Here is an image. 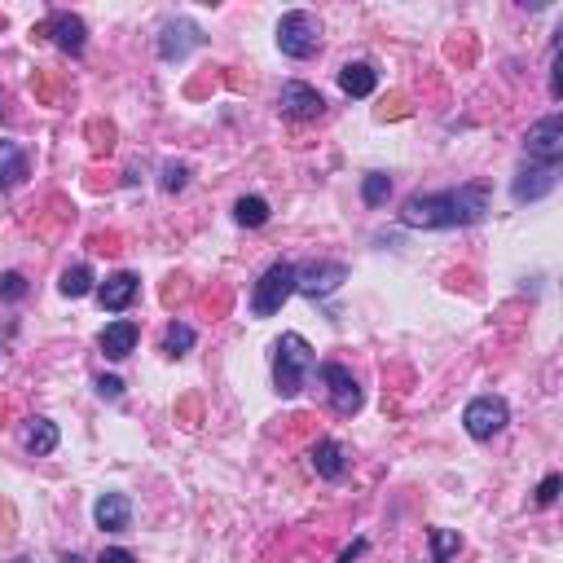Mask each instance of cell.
I'll return each mask as SVG.
<instances>
[{"label": "cell", "mask_w": 563, "mask_h": 563, "mask_svg": "<svg viewBox=\"0 0 563 563\" xmlns=\"http://www.w3.org/2000/svg\"><path fill=\"white\" fill-rule=\"evenodd\" d=\"M313 467H317V476H322V480H344V471H348L344 445H339V440H317Z\"/></svg>", "instance_id": "18"}, {"label": "cell", "mask_w": 563, "mask_h": 563, "mask_svg": "<svg viewBox=\"0 0 563 563\" xmlns=\"http://www.w3.org/2000/svg\"><path fill=\"white\" fill-rule=\"evenodd\" d=\"M489 212V185L471 181L458 190H440V194H414L401 207V225L410 229H454V225H476Z\"/></svg>", "instance_id": "1"}, {"label": "cell", "mask_w": 563, "mask_h": 563, "mask_svg": "<svg viewBox=\"0 0 563 563\" xmlns=\"http://www.w3.org/2000/svg\"><path fill=\"white\" fill-rule=\"evenodd\" d=\"M93 520L102 533H124V528L132 524V502L124 498V493H102L93 506Z\"/></svg>", "instance_id": "14"}, {"label": "cell", "mask_w": 563, "mask_h": 563, "mask_svg": "<svg viewBox=\"0 0 563 563\" xmlns=\"http://www.w3.org/2000/svg\"><path fill=\"white\" fill-rule=\"evenodd\" d=\"M137 339H141V330L137 322H128V317H119V322H110L102 335H97V344H102V352L110 361H124L132 357V348H137Z\"/></svg>", "instance_id": "13"}, {"label": "cell", "mask_w": 563, "mask_h": 563, "mask_svg": "<svg viewBox=\"0 0 563 563\" xmlns=\"http://www.w3.org/2000/svg\"><path fill=\"white\" fill-rule=\"evenodd\" d=\"M348 282V269L344 264H330V260H313V264H300L295 269V291L317 300V295H330Z\"/></svg>", "instance_id": "8"}, {"label": "cell", "mask_w": 563, "mask_h": 563, "mask_svg": "<svg viewBox=\"0 0 563 563\" xmlns=\"http://www.w3.org/2000/svg\"><path fill=\"white\" fill-rule=\"evenodd\" d=\"M278 106H282V115H286V119H317V115H322V110H326V97L317 93L313 84L291 80V84H282Z\"/></svg>", "instance_id": "10"}, {"label": "cell", "mask_w": 563, "mask_h": 563, "mask_svg": "<svg viewBox=\"0 0 563 563\" xmlns=\"http://www.w3.org/2000/svg\"><path fill=\"white\" fill-rule=\"evenodd\" d=\"M361 550H366V542H357V546H352V550H348V555H344V559H339V563H352V559H357V555H361Z\"/></svg>", "instance_id": "30"}, {"label": "cell", "mask_w": 563, "mask_h": 563, "mask_svg": "<svg viewBox=\"0 0 563 563\" xmlns=\"http://www.w3.org/2000/svg\"><path fill=\"white\" fill-rule=\"evenodd\" d=\"M97 392H102L106 401H119V396H124V379H115V374H102V379H97Z\"/></svg>", "instance_id": "27"}, {"label": "cell", "mask_w": 563, "mask_h": 563, "mask_svg": "<svg viewBox=\"0 0 563 563\" xmlns=\"http://www.w3.org/2000/svg\"><path fill=\"white\" fill-rule=\"evenodd\" d=\"M392 194V176L388 172H370L366 181H361V198H366V207H383Z\"/></svg>", "instance_id": "22"}, {"label": "cell", "mask_w": 563, "mask_h": 563, "mask_svg": "<svg viewBox=\"0 0 563 563\" xmlns=\"http://www.w3.org/2000/svg\"><path fill=\"white\" fill-rule=\"evenodd\" d=\"M27 176H31L27 150H18L14 141H0V190H18Z\"/></svg>", "instance_id": "16"}, {"label": "cell", "mask_w": 563, "mask_h": 563, "mask_svg": "<svg viewBox=\"0 0 563 563\" xmlns=\"http://www.w3.org/2000/svg\"><path fill=\"white\" fill-rule=\"evenodd\" d=\"M322 383H326V392H330V405H335V414L339 418H352L361 410V383L352 379V370L348 366H339V361H326L322 366Z\"/></svg>", "instance_id": "7"}, {"label": "cell", "mask_w": 563, "mask_h": 563, "mask_svg": "<svg viewBox=\"0 0 563 563\" xmlns=\"http://www.w3.org/2000/svg\"><path fill=\"white\" fill-rule=\"evenodd\" d=\"M198 40H203V36H198L194 22H185V18H181V22H168V27H163V40H159V53H163L168 62H181Z\"/></svg>", "instance_id": "15"}, {"label": "cell", "mask_w": 563, "mask_h": 563, "mask_svg": "<svg viewBox=\"0 0 563 563\" xmlns=\"http://www.w3.org/2000/svg\"><path fill=\"white\" fill-rule=\"evenodd\" d=\"M506 423H511V410H506L502 396H476V401L462 410V427H467L471 440H493Z\"/></svg>", "instance_id": "5"}, {"label": "cell", "mask_w": 563, "mask_h": 563, "mask_svg": "<svg viewBox=\"0 0 563 563\" xmlns=\"http://www.w3.org/2000/svg\"><path fill=\"white\" fill-rule=\"evenodd\" d=\"M137 273H110V278L97 286V304L106 308V313H124V308L137 300Z\"/></svg>", "instance_id": "12"}, {"label": "cell", "mask_w": 563, "mask_h": 563, "mask_svg": "<svg viewBox=\"0 0 563 563\" xmlns=\"http://www.w3.org/2000/svg\"><path fill=\"white\" fill-rule=\"evenodd\" d=\"M62 563H84V559H80V555H66V559H62Z\"/></svg>", "instance_id": "31"}, {"label": "cell", "mask_w": 563, "mask_h": 563, "mask_svg": "<svg viewBox=\"0 0 563 563\" xmlns=\"http://www.w3.org/2000/svg\"><path fill=\"white\" fill-rule=\"evenodd\" d=\"M234 216H238V225H247V229H260L264 220H269V203H264L260 194H251V198H238Z\"/></svg>", "instance_id": "21"}, {"label": "cell", "mask_w": 563, "mask_h": 563, "mask_svg": "<svg viewBox=\"0 0 563 563\" xmlns=\"http://www.w3.org/2000/svg\"><path fill=\"white\" fill-rule=\"evenodd\" d=\"M559 489H563V480H559V476H546L542 489H537V506H550V502L559 498Z\"/></svg>", "instance_id": "28"}, {"label": "cell", "mask_w": 563, "mask_h": 563, "mask_svg": "<svg viewBox=\"0 0 563 563\" xmlns=\"http://www.w3.org/2000/svg\"><path fill=\"white\" fill-rule=\"evenodd\" d=\"M295 295V264H269V269L260 273V282H256V291H251V313L256 317H273L278 308L286 304Z\"/></svg>", "instance_id": "4"}, {"label": "cell", "mask_w": 563, "mask_h": 563, "mask_svg": "<svg viewBox=\"0 0 563 563\" xmlns=\"http://www.w3.org/2000/svg\"><path fill=\"white\" fill-rule=\"evenodd\" d=\"M374 84H379V75H374V66H366V62H348L344 71H339V88H344L348 97H370Z\"/></svg>", "instance_id": "19"}, {"label": "cell", "mask_w": 563, "mask_h": 563, "mask_svg": "<svg viewBox=\"0 0 563 563\" xmlns=\"http://www.w3.org/2000/svg\"><path fill=\"white\" fill-rule=\"evenodd\" d=\"M524 146H528V159H533V163L559 168V159H563V119H559V115L537 119V124L528 128Z\"/></svg>", "instance_id": "6"}, {"label": "cell", "mask_w": 563, "mask_h": 563, "mask_svg": "<svg viewBox=\"0 0 563 563\" xmlns=\"http://www.w3.org/2000/svg\"><path fill=\"white\" fill-rule=\"evenodd\" d=\"M22 295H27V278L22 273H5L0 278V300H22Z\"/></svg>", "instance_id": "26"}, {"label": "cell", "mask_w": 563, "mask_h": 563, "mask_svg": "<svg viewBox=\"0 0 563 563\" xmlns=\"http://www.w3.org/2000/svg\"><path fill=\"white\" fill-rule=\"evenodd\" d=\"M278 49L286 58H313L317 49H322V22L313 14H304V9H291V14H282L278 22Z\"/></svg>", "instance_id": "3"}, {"label": "cell", "mask_w": 563, "mask_h": 563, "mask_svg": "<svg viewBox=\"0 0 563 563\" xmlns=\"http://www.w3.org/2000/svg\"><path fill=\"white\" fill-rule=\"evenodd\" d=\"M432 563H449V555H458L462 550V537L458 533H449V528H432Z\"/></svg>", "instance_id": "24"}, {"label": "cell", "mask_w": 563, "mask_h": 563, "mask_svg": "<svg viewBox=\"0 0 563 563\" xmlns=\"http://www.w3.org/2000/svg\"><path fill=\"white\" fill-rule=\"evenodd\" d=\"M559 185V168H546V163H533V168H524L520 176H515V185H511V194H515V203H533V198H542L550 194Z\"/></svg>", "instance_id": "11"}, {"label": "cell", "mask_w": 563, "mask_h": 563, "mask_svg": "<svg viewBox=\"0 0 563 563\" xmlns=\"http://www.w3.org/2000/svg\"><path fill=\"white\" fill-rule=\"evenodd\" d=\"M190 348H194V326L172 322V326H168V335H163V352H168V357H185Z\"/></svg>", "instance_id": "23"}, {"label": "cell", "mask_w": 563, "mask_h": 563, "mask_svg": "<svg viewBox=\"0 0 563 563\" xmlns=\"http://www.w3.org/2000/svg\"><path fill=\"white\" fill-rule=\"evenodd\" d=\"M97 563H137V559H132V550H124V546H110L97 555Z\"/></svg>", "instance_id": "29"}, {"label": "cell", "mask_w": 563, "mask_h": 563, "mask_svg": "<svg viewBox=\"0 0 563 563\" xmlns=\"http://www.w3.org/2000/svg\"><path fill=\"white\" fill-rule=\"evenodd\" d=\"M40 36H53V44L75 58V53H84V44H88V27H84L80 14H66V9H58V14L44 18Z\"/></svg>", "instance_id": "9"}, {"label": "cell", "mask_w": 563, "mask_h": 563, "mask_svg": "<svg viewBox=\"0 0 563 563\" xmlns=\"http://www.w3.org/2000/svg\"><path fill=\"white\" fill-rule=\"evenodd\" d=\"M58 291L66 295V300H80V295H88V291H93V269H88V264H71V269L62 273Z\"/></svg>", "instance_id": "20"}, {"label": "cell", "mask_w": 563, "mask_h": 563, "mask_svg": "<svg viewBox=\"0 0 563 563\" xmlns=\"http://www.w3.org/2000/svg\"><path fill=\"white\" fill-rule=\"evenodd\" d=\"M22 449H27L31 458H44L58 449V427L49 423V418H27V427H22Z\"/></svg>", "instance_id": "17"}, {"label": "cell", "mask_w": 563, "mask_h": 563, "mask_svg": "<svg viewBox=\"0 0 563 563\" xmlns=\"http://www.w3.org/2000/svg\"><path fill=\"white\" fill-rule=\"evenodd\" d=\"M317 366V352L308 348L304 335H282L278 348H273V383H278V396H300L308 370Z\"/></svg>", "instance_id": "2"}, {"label": "cell", "mask_w": 563, "mask_h": 563, "mask_svg": "<svg viewBox=\"0 0 563 563\" xmlns=\"http://www.w3.org/2000/svg\"><path fill=\"white\" fill-rule=\"evenodd\" d=\"M185 181H190V168H185V163H168V168H163V190L168 194L185 190Z\"/></svg>", "instance_id": "25"}]
</instances>
